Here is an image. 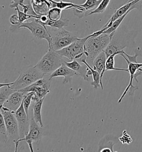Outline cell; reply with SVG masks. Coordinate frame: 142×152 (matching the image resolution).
I'll use <instances>...</instances> for the list:
<instances>
[{
    "mask_svg": "<svg viewBox=\"0 0 142 152\" xmlns=\"http://www.w3.org/2000/svg\"><path fill=\"white\" fill-rule=\"evenodd\" d=\"M112 40L111 36L105 33L96 35L94 32L89 35L84 45V55L89 65L92 66L94 60L105 50Z\"/></svg>",
    "mask_w": 142,
    "mask_h": 152,
    "instance_id": "cell-1",
    "label": "cell"
},
{
    "mask_svg": "<svg viewBox=\"0 0 142 152\" xmlns=\"http://www.w3.org/2000/svg\"><path fill=\"white\" fill-rule=\"evenodd\" d=\"M48 30L51 37V44L49 46V49L55 51H58L71 45L79 38L75 34L68 31L64 28H55L49 27Z\"/></svg>",
    "mask_w": 142,
    "mask_h": 152,
    "instance_id": "cell-2",
    "label": "cell"
},
{
    "mask_svg": "<svg viewBox=\"0 0 142 152\" xmlns=\"http://www.w3.org/2000/svg\"><path fill=\"white\" fill-rule=\"evenodd\" d=\"M62 58L63 56L58 54L57 51L49 49L35 66L45 75H49L64 63V60Z\"/></svg>",
    "mask_w": 142,
    "mask_h": 152,
    "instance_id": "cell-3",
    "label": "cell"
},
{
    "mask_svg": "<svg viewBox=\"0 0 142 152\" xmlns=\"http://www.w3.org/2000/svg\"><path fill=\"white\" fill-rule=\"evenodd\" d=\"M44 75L43 73L35 66L28 67L20 74L17 79L13 81V84L10 87L14 91L24 89L42 78Z\"/></svg>",
    "mask_w": 142,
    "mask_h": 152,
    "instance_id": "cell-4",
    "label": "cell"
},
{
    "mask_svg": "<svg viewBox=\"0 0 142 152\" xmlns=\"http://www.w3.org/2000/svg\"><path fill=\"white\" fill-rule=\"evenodd\" d=\"M51 85V79L49 78V76L44 75L42 78L36 81L33 84L19 91H22L25 94L30 92H33L32 102L36 103L42 99L45 98L50 91Z\"/></svg>",
    "mask_w": 142,
    "mask_h": 152,
    "instance_id": "cell-5",
    "label": "cell"
},
{
    "mask_svg": "<svg viewBox=\"0 0 142 152\" xmlns=\"http://www.w3.org/2000/svg\"><path fill=\"white\" fill-rule=\"evenodd\" d=\"M44 135V131L39 124L36 123L33 116L30 117V129L28 133L23 138H20L16 141L15 144V151L14 152H17L18 147L19 143L21 142H26L30 148V151L33 152V148L32 144L33 143H40L42 137Z\"/></svg>",
    "mask_w": 142,
    "mask_h": 152,
    "instance_id": "cell-6",
    "label": "cell"
},
{
    "mask_svg": "<svg viewBox=\"0 0 142 152\" xmlns=\"http://www.w3.org/2000/svg\"><path fill=\"white\" fill-rule=\"evenodd\" d=\"M24 28L29 30L33 36L38 40H46L47 41L49 46L51 44V37L49 33L48 28L47 26L43 25L41 23L38 22L35 18V20L31 22H25L20 24L18 26H12L10 28L11 31L13 32L14 29Z\"/></svg>",
    "mask_w": 142,
    "mask_h": 152,
    "instance_id": "cell-7",
    "label": "cell"
},
{
    "mask_svg": "<svg viewBox=\"0 0 142 152\" xmlns=\"http://www.w3.org/2000/svg\"><path fill=\"white\" fill-rule=\"evenodd\" d=\"M89 35L84 38H78L77 40L66 48L57 51L63 57L66 58L69 60H80L84 55V45Z\"/></svg>",
    "mask_w": 142,
    "mask_h": 152,
    "instance_id": "cell-8",
    "label": "cell"
},
{
    "mask_svg": "<svg viewBox=\"0 0 142 152\" xmlns=\"http://www.w3.org/2000/svg\"><path fill=\"white\" fill-rule=\"evenodd\" d=\"M0 113L4 117L9 138L14 143L20 139L18 124L14 113L4 107H0Z\"/></svg>",
    "mask_w": 142,
    "mask_h": 152,
    "instance_id": "cell-9",
    "label": "cell"
},
{
    "mask_svg": "<svg viewBox=\"0 0 142 152\" xmlns=\"http://www.w3.org/2000/svg\"><path fill=\"white\" fill-rule=\"evenodd\" d=\"M132 41H133V38L130 34H127L123 36H118L114 34L110 44L104 50L106 58L116 53H118V55L121 54L122 50L128 47Z\"/></svg>",
    "mask_w": 142,
    "mask_h": 152,
    "instance_id": "cell-10",
    "label": "cell"
},
{
    "mask_svg": "<svg viewBox=\"0 0 142 152\" xmlns=\"http://www.w3.org/2000/svg\"><path fill=\"white\" fill-rule=\"evenodd\" d=\"M14 114L17 121L20 138H23L28 133L30 124V117L27 115L23 102L20 107L14 112Z\"/></svg>",
    "mask_w": 142,
    "mask_h": 152,
    "instance_id": "cell-11",
    "label": "cell"
},
{
    "mask_svg": "<svg viewBox=\"0 0 142 152\" xmlns=\"http://www.w3.org/2000/svg\"><path fill=\"white\" fill-rule=\"evenodd\" d=\"M120 55H121L123 57V58L125 60L126 62L128 64V72L130 74V80H129V83L128 85L127 86V87L126 88V89L124 90L123 93L122 95V96L120 97L118 101V103H120L122 102V100L123 99L124 96H125V95L128 92L129 90H130V92L131 91V90L134 89V90H137V88H135L134 86L133 85V81L134 79H135V75L137 73L138 70L142 68V63H133L131 62L130 61H129L128 59L126 58V56L124 55L123 54H120ZM129 92V93H130Z\"/></svg>",
    "mask_w": 142,
    "mask_h": 152,
    "instance_id": "cell-12",
    "label": "cell"
},
{
    "mask_svg": "<svg viewBox=\"0 0 142 152\" xmlns=\"http://www.w3.org/2000/svg\"><path fill=\"white\" fill-rule=\"evenodd\" d=\"M26 95L19 90L14 91L9 96L1 107H5L9 111L14 113L22 104Z\"/></svg>",
    "mask_w": 142,
    "mask_h": 152,
    "instance_id": "cell-13",
    "label": "cell"
},
{
    "mask_svg": "<svg viewBox=\"0 0 142 152\" xmlns=\"http://www.w3.org/2000/svg\"><path fill=\"white\" fill-rule=\"evenodd\" d=\"M75 76H78L79 75L77 72L67 66L64 63H63L61 66H59L51 75H49V78L52 80L54 77L63 76L64 80L63 81V84H66L71 83L72 78Z\"/></svg>",
    "mask_w": 142,
    "mask_h": 152,
    "instance_id": "cell-14",
    "label": "cell"
},
{
    "mask_svg": "<svg viewBox=\"0 0 142 152\" xmlns=\"http://www.w3.org/2000/svg\"><path fill=\"white\" fill-rule=\"evenodd\" d=\"M141 0H135L131 2H128L125 5L121 6L117 10L114 12V13L113 14V15L111 16V18L109 20V21L106 23V24L102 27V29L104 30V31L106 30L109 27H111V25L113 22H114L116 20L120 18L121 16H122L123 15L127 13L129 10L130 9L133 5L135 4L137 2Z\"/></svg>",
    "mask_w": 142,
    "mask_h": 152,
    "instance_id": "cell-15",
    "label": "cell"
},
{
    "mask_svg": "<svg viewBox=\"0 0 142 152\" xmlns=\"http://www.w3.org/2000/svg\"><path fill=\"white\" fill-rule=\"evenodd\" d=\"M64 63L67 66L77 72L79 76L82 77L84 80L88 81L89 77L87 76V72L88 71L89 68L87 65L85 64L84 66L81 65L77 60H73L71 62H67L64 60Z\"/></svg>",
    "mask_w": 142,
    "mask_h": 152,
    "instance_id": "cell-16",
    "label": "cell"
},
{
    "mask_svg": "<svg viewBox=\"0 0 142 152\" xmlns=\"http://www.w3.org/2000/svg\"><path fill=\"white\" fill-rule=\"evenodd\" d=\"M106 56L104 51L99 54L96 58L93 61L92 67L94 70L97 71L101 74V79L102 83V78L104 72H106Z\"/></svg>",
    "mask_w": 142,
    "mask_h": 152,
    "instance_id": "cell-17",
    "label": "cell"
},
{
    "mask_svg": "<svg viewBox=\"0 0 142 152\" xmlns=\"http://www.w3.org/2000/svg\"><path fill=\"white\" fill-rule=\"evenodd\" d=\"M119 138L112 134H107L99 141L98 143V152H100L103 148H108L112 150V152H115L113 149V146L118 142Z\"/></svg>",
    "mask_w": 142,
    "mask_h": 152,
    "instance_id": "cell-18",
    "label": "cell"
},
{
    "mask_svg": "<svg viewBox=\"0 0 142 152\" xmlns=\"http://www.w3.org/2000/svg\"><path fill=\"white\" fill-rule=\"evenodd\" d=\"M80 62H82V63H83L84 64H85V65H87L88 68H89L92 72V77H93V81L91 82V85H92L93 86V88L94 89H98V88L101 87V89L103 90V83L101 81V74L97 72L96 71V70H94L93 69V67H92V66L91 65H89L88 64V63L86 61V58H81L80 60Z\"/></svg>",
    "mask_w": 142,
    "mask_h": 152,
    "instance_id": "cell-19",
    "label": "cell"
},
{
    "mask_svg": "<svg viewBox=\"0 0 142 152\" xmlns=\"http://www.w3.org/2000/svg\"><path fill=\"white\" fill-rule=\"evenodd\" d=\"M44 99H42L36 102L35 103L33 107V118L35 119L36 123H37L41 127H43V124L42 123V115H41V110L42 105L44 101Z\"/></svg>",
    "mask_w": 142,
    "mask_h": 152,
    "instance_id": "cell-20",
    "label": "cell"
},
{
    "mask_svg": "<svg viewBox=\"0 0 142 152\" xmlns=\"http://www.w3.org/2000/svg\"><path fill=\"white\" fill-rule=\"evenodd\" d=\"M0 116V142L1 143V145L4 144V145L8 146L11 140L9 138V135L7 134L3 115L1 114Z\"/></svg>",
    "mask_w": 142,
    "mask_h": 152,
    "instance_id": "cell-21",
    "label": "cell"
},
{
    "mask_svg": "<svg viewBox=\"0 0 142 152\" xmlns=\"http://www.w3.org/2000/svg\"><path fill=\"white\" fill-rule=\"evenodd\" d=\"M70 20L68 18L65 19H62L57 21H52L49 19L47 22L42 24L43 25L46 26H49V27L55 28H62L64 27L68 26L69 25Z\"/></svg>",
    "mask_w": 142,
    "mask_h": 152,
    "instance_id": "cell-22",
    "label": "cell"
},
{
    "mask_svg": "<svg viewBox=\"0 0 142 152\" xmlns=\"http://www.w3.org/2000/svg\"><path fill=\"white\" fill-rule=\"evenodd\" d=\"M118 55V53L113 54L106 58V71H123L128 72V69H121V68H117L115 67V61L114 58L115 56Z\"/></svg>",
    "mask_w": 142,
    "mask_h": 152,
    "instance_id": "cell-23",
    "label": "cell"
},
{
    "mask_svg": "<svg viewBox=\"0 0 142 152\" xmlns=\"http://www.w3.org/2000/svg\"><path fill=\"white\" fill-rule=\"evenodd\" d=\"M14 90L11 88L10 86H5L1 87L0 89V107H1L4 103L8 99L9 96L14 93Z\"/></svg>",
    "mask_w": 142,
    "mask_h": 152,
    "instance_id": "cell-24",
    "label": "cell"
},
{
    "mask_svg": "<svg viewBox=\"0 0 142 152\" xmlns=\"http://www.w3.org/2000/svg\"><path fill=\"white\" fill-rule=\"evenodd\" d=\"M102 0H86L85 3L82 5H78L85 10V16H87L89 11H92V10L95 9L97 7Z\"/></svg>",
    "mask_w": 142,
    "mask_h": 152,
    "instance_id": "cell-25",
    "label": "cell"
},
{
    "mask_svg": "<svg viewBox=\"0 0 142 152\" xmlns=\"http://www.w3.org/2000/svg\"><path fill=\"white\" fill-rule=\"evenodd\" d=\"M63 10L59 9L58 7H52L47 12L48 18L50 20L57 21L61 18L62 12Z\"/></svg>",
    "mask_w": 142,
    "mask_h": 152,
    "instance_id": "cell-26",
    "label": "cell"
},
{
    "mask_svg": "<svg viewBox=\"0 0 142 152\" xmlns=\"http://www.w3.org/2000/svg\"><path fill=\"white\" fill-rule=\"evenodd\" d=\"M111 0H102L100 4L97 7L89 13L88 16L92 15L94 14H101L103 13L109 4Z\"/></svg>",
    "mask_w": 142,
    "mask_h": 152,
    "instance_id": "cell-27",
    "label": "cell"
},
{
    "mask_svg": "<svg viewBox=\"0 0 142 152\" xmlns=\"http://www.w3.org/2000/svg\"><path fill=\"white\" fill-rule=\"evenodd\" d=\"M15 10L17 11V15L18 16L19 20H20V25L22 23H25L26 21L28 20L30 18H36V19H39L40 18V17H41V16H35V15H28L27 14H26L23 11L22 12L21 11H20V9H19V8H18V7H16L15 9Z\"/></svg>",
    "mask_w": 142,
    "mask_h": 152,
    "instance_id": "cell-28",
    "label": "cell"
},
{
    "mask_svg": "<svg viewBox=\"0 0 142 152\" xmlns=\"http://www.w3.org/2000/svg\"><path fill=\"white\" fill-rule=\"evenodd\" d=\"M33 94H34L33 92H30L27 93L23 100V105L28 116H29L28 110H29V108L30 107L31 103L32 102V96L33 95Z\"/></svg>",
    "mask_w": 142,
    "mask_h": 152,
    "instance_id": "cell-29",
    "label": "cell"
},
{
    "mask_svg": "<svg viewBox=\"0 0 142 152\" xmlns=\"http://www.w3.org/2000/svg\"><path fill=\"white\" fill-rule=\"evenodd\" d=\"M119 138L120 142L123 144H129L132 143L133 140L132 138L127 133V132L125 130H124V131L123 132L122 136L120 137V138Z\"/></svg>",
    "mask_w": 142,
    "mask_h": 152,
    "instance_id": "cell-30",
    "label": "cell"
},
{
    "mask_svg": "<svg viewBox=\"0 0 142 152\" xmlns=\"http://www.w3.org/2000/svg\"><path fill=\"white\" fill-rule=\"evenodd\" d=\"M9 22L12 25L14 26H18L20 23L18 15H12L9 18Z\"/></svg>",
    "mask_w": 142,
    "mask_h": 152,
    "instance_id": "cell-31",
    "label": "cell"
},
{
    "mask_svg": "<svg viewBox=\"0 0 142 152\" xmlns=\"http://www.w3.org/2000/svg\"><path fill=\"white\" fill-rule=\"evenodd\" d=\"M11 1H12V2L9 6L10 8L16 9V7H18V5L21 6L22 7L25 5L24 1L25 0H11Z\"/></svg>",
    "mask_w": 142,
    "mask_h": 152,
    "instance_id": "cell-32",
    "label": "cell"
},
{
    "mask_svg": "<svg viewBox=\"0 0 142 152\" xmlns=\"http://www.w3.org/2000/svg\"><path fill=\"white\" fill-rule=\"evenodd\" d=\"M112 152L111 149L109 148H103L101 149V151H100V152Z\"/></svg>",
    "mask_w": 142,
    "mask_h": 152,
    "instance_id": "cell-33",
    "label": "cell"
},
{
    "mask_svg": "<svg viewBox=\"0 0 142 152\" xmlns=\"http://www.w3.org/2000/svg\"><path fill=\"white\" fill-rule=\"evenodd\" d=\"M135 1V0H129L128 2H131V1Z\"/></svg>",
    "mask_w": 142,
    "mask_h": 152,
    "instance_id": "cell-34",
    "label": "cell"
}]
</instances>
